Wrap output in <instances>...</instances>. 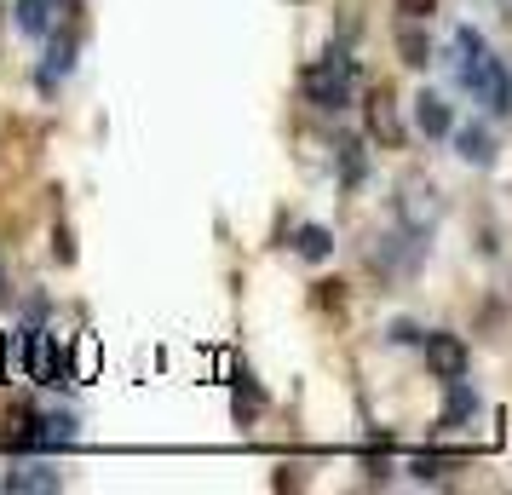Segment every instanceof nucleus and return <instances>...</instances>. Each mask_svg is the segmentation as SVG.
<instances>
[{"instance_id": "f257e3e1", "label": "nucleus", "mask_w": 512, "mask_h": 495, "mask_svg": "<svg viewBox=\"0 0 512 495\" xmlns=\"http://www.w3.org/2000/svg\"><path fill=\"white\" fill-rule=\"evenodd\" d=\"M455 81H461L472 98H484L495 116H507V110H512V75H507V64H501V58H489V41L472 24L455 29Z\"/></svg>"}, {"instance_id": "f03ea898", "label": "nucleus", "mask_w": 512, "mask_h": 495, "mask_svg": "<svg viewBox=\"0 0 512 495\" xmlns=\"http://www.w3.org/2000/svg\"><path fill=\"white\" fill-rule=\"evenodd\" d=\"M305 98L317 104V110H346L351 104V58H340V52H328L323 64H311L305 70Z\"/></svg>"}, {"instance_id": "7ed1b4c3", "label": "nucleus", "mask_w": 512, "mask_h": 495, "mask_svg": "<svg viewBox=\"0 0 512 495\" xmlns=\"http://www.w3.org/2000/svg\"><path fill=\"white\" fill-rule=\"evenodd\" d=\"M24 375L35 386H70V357H64V340L47 329H29L24 340Z\"/></svg>"}, {"instance_id": "20e7f679", "label": "nucleus", "mask_w": 512, "mask_h": 495, "mask_svg": "<svg viewBox=\"0 0 512 495\" xmlns=\"http://www.w3.org/2000/svg\"><path fill=\"white\" fill-rule=\"evenodd\" d=\"M420 352H426V369H432L438 380H461L466 369H472V352H466V340H461V334H449V329L420 334Z\"/></svg>"}, {"instance_id": "39448f33", "label": "nucleus", "mask_w": 512, "mask_h": 495, "mask_svg": "<svg viewBox=\"0 0 512 495\" xmlns=\"http://www.w3.org/2000/svg\"><path fill=\"white\" fill-rule=\"evenodd\" d=\"M438 190L426 185V179H403V196H397V219H403V231L409 236H426L432 225H438Z\"/></svg>"}, {"instance_id": "423d86ee", "label": "nucleus", "mask_w": 512, "mask_h": 495, "mask_svg": "<svg viewBox=\"0 0 512 495\" xmlns=\"http://www.w3.org/2000/svg\"><path fill=\"white\" fill-rule=\"evenodd\" d=\"M449 133H455V156L466 167H495L501 144H495V133H489L484 121H466V127H449Z\"/></svg>"}, {"instance_id": "0eeeda50", "label": "nucleus", "mask_w": 512, "mask_h": 495, "mask_svg": "<svg viewBox=\"0 0 512 495\" xmlns=\"http://www.w3.org/2000/svg\"><path fill=\"white\" fill-rule=\"evenodd\" d=\"M443 386H449V403H443L438 426H443V432H455V426H466L472 415H478V392L466 386V375L461 380H443Z\"/></svg>"}, {"instance_id": "6e6552de", "label": "nucleus", "mask_w": 512, "mask_h": 495, "mask_svg": "<svg viewBox=\"0 0 512 495\" xmlns=\"http://www.w3.org/2000/svg\"><path fill=\"white\" fill-rule=\"evenodd\" d=\"M415 127L426 133V139H449L455 116H449V104H443L438 93H420V98H415Z\"/></svg>"}, {"instance_id": "1a4fd4ad", "label": "nucleus", "mask_w": 512, "mask_h": 495, "mask_svg": "<svg viewBox=\"0 0 512 495\" xmlns=\"http://www.w3.org/2000/svg\"><path fill=\"white\" fill-rule=\"evenodd\" d=\"M64 478L52 461H18V467L6 472V490H58Z\"/></svg>"}, {"instance_id": "9d476101", "label": "nucleus", "mask_w": 512, "mask_h": 495, "mask_svg": "<svg viewBox=\"0 0 512 495\" xmlns=\"http://www.w3.org/2000/svg\"><path fill=\"white\" fill-rule=\"evenodd\" d=\"M70 70H75V35H58L47 47V64H41V93H52Z\"/></svg>"}, {"instance_id": "9b49d317", "label": "nucleus", "mask_w": 512, "mask_h": 495, "mask_svg": "<svg viewBox=\"0 0 512 495\" xmlns=\"http://www.w3.org/2000/svg\"><path fill=\"white\" fill-rule=\"evenodd\" d=\"M294 254L311 260V265L334 260V231H328V225H300V231H294Z\"/></svg>"}, {"instance_id": "f8f14e48", "label": "nucleus", "mask_w": 512, "mask_h": 495, "mask_svg": "<svg viewBox=\"0 0 512 495\" xmlns=\"http://www.w3.org/2000/svg\"><path fill=\"white\" fill-rule=\"evenodd\" d=\"M334 156H340V185L357 190V185H363V173H369V156H363V144H357V139H340V150H334Z\"/></svg>"}, {"instance_id": "ddd939ff", "label": "nucleus", "mask_w": 512, "mask_h": 495, "mask_svg": "<svg viewBox=\"0 0 512 495\" xmlns=\"http://www.w3.org/2000/svg\"><path fill=\"white\" fill-rule=\"evenodd\" d=\"M397 52H403V64H409V70H426V64H432V47H426L420 24H403V29H397Z\"/></svg>"}, {"instance_id": "4468645a", "label": "nucleus", "mask_w": 512, "mask_h": 495, "mask_svg": "<svg viewBox=\"0 0 512 495\" xmlns=\"http://www.w3.org/2000/svg\"><path fill=\"white\" fill-rule=\"evenodd\" d=\"M98 375V340L93 334H75V369H70V386H87Z\"/></svg>"}, {"instance_id": "2eb2a0df", "label": "nucleus", "mask_w": 512, "mask_h": 495, "mask_svg": "<svg viewBox=\"0 0 512 495\" xmlns=\"http://www.w3.org/2000/svg\"><path fill=\"white\" fill-rule=\"evenodd\" d=\"M18 29H24V35H47L52 29V6L47 0H18Z\"/></svg>"}, {"instance_id": "dca6fc26", "label": "nucleus", "mask_w": 512, "mask_h": 495, "mask_svg": "<svg viewBox=\"0 0 512 495\" xmlns=\"http://www.w3.org/2000/svg\"><path fill=\"white\" fill-rule=\"evenodd\" d=\"M397 12H403V24H426L438 12V0H397Z\"/></svg>"}, {"instance_id": "f3484780", "label": "nucleus", "mask_w": 512, "mask_h": 495, "mask_svg": "<svg viewBox=\"0 0 512 495\" xmlns=\"http://www.w3.org/2000/svg\"><path fill=\"white\" fill-rule=\"evenodd\" d=\"M443 467H449L443 455H420V461H415V467H409V472H415L420 484H426V478H443Z\"/></svg>"}, {"instance_id": "a211bd4d", "label": "nucleus", "mask_w": 512, "mask_h": 495, "mask_svg": "<svg viewBox=\"0 0 512 495\" xmlns=\"http://www.w3.org/2000/svg\"><path fill=\"white\" fill-rule=\"evenodd\" d=\"M52 248H58V260H64V265L75 260V242H70V231H58V242H52Z\"/></svg>"}, {"instance_id": "6ab92c4d", "label": "nucleus", "mask_w": 512, "mask_h": 495, "mask_svg": "<svg viewBox=\"0 0 512 495\" xmlns=\"http://www.w3.org/2000/svg\"><path fill=\"white\" fill-rule=\"evenodd\" d=\"M52 12H75V0H47Z\"/></svg>"}, {"instance_id": "aec40b11", "label": "nucleus", "mask_w": 512, "mask_h": 495, "mask_svg": "<svg viewBox=\"0 0 512 495\" xmlns=\"http://www.w3.org/2000/svg\"><path fill=\"white\" fill-rule=\"evenodd\" d=\"M6 288H12V283H6V265H0V306H6Z\"/></svg>"}]
</instances>
